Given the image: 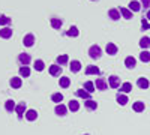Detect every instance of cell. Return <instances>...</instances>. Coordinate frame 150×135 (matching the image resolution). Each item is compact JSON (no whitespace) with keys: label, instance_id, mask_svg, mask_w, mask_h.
Segmentation results:
<instances>
[{"label":"cell","instance_id":"6da1fadb","mask_svg":"<svg viewBox=\"0 0 150 135\" xmlns=\"http://www.w3.org/2000/svg\"><path fill=\"white\" fill-rule=\"evenodd\" d=\"M89 56L92 57V59H99L102 56V50H101V47L99 45H92L90 48H89Z\"/></svg>","mask_w":150,"mask_h":135},{"label":"cell","instance_id":"7a4b0ae2","mask_svg":"<svg viewBox=\"0 0 150 135\" xmlns=\"http://www.w3.org/2000/svg\"><path fill=\"white\" fill-rule=\"evenodd\" d=\"M30 62H32L30 54H27V53H21V54H18V63H20L21 66H27Z\"/></svg>","mask_w":150,"mask_h":135},{"label":"cell","instance_id":"3957f363","mask_svg":"<svg viewBox=\"0 0 150 135\" xmlns=\"http://www.w3.org/2000/svg\"><path fill=\"white\" fill-rule=\"evenodd\" d=\"M108 84L111 89H119L120 87V78L117 75H110L108 77Z\"/></svg>","mask_w":150,"mask_h":135},{"label":"cell","instance_id":"277c9868","mask_svg":"<svg viewBox=\"0 0 150 135\" xmlns=\"http://www.w3.org/2000/svg\"><path fill=\"white\" fill-rule=\"evenodd\" d=\"M95 86H96V89H98V90H107L110 84H108V81H107L105 78H96Z\"/></svg>","mask_w":150,"mask_h":135},{"label":"cell","instance_id":"5b68a950","mask_svg":"<svg viewBox=\"0 0 150 135\" xmlns=\"http://www.w3.org/2000/svg\"><path fill=\"white\" fill-rule=\"evenodd\" d=\"M120 11L119 9H116V8H111L110 11H108V17L112 20V21H117V20H120Z\"/></svg>","mask_w":150,"mask_h":135},{"label":"cell","instance_id":"8992f818","mask_svg":"<svg viewBox=\"0 0 150 135\" xmlns=\"http://www.w3.org/2000/svg\"><path fill=\"white\" fill-rule=\"evenodd\" d=\"M99 74H101V71H99V68L95 66V65H90V66L86 68V75H99Z\"/></svg>","mask_w":150,"mask_h":135},{"label":"cell","instance_id":"52a82bcc","mask_svg":"<svg viewBox=\"0 0 150 135\" xmlns=\"http://www.w3.org/2000/svg\"><path fill=\"white\" fill-rule=\"evenodd\" d=\"M105 51H107V54H110V56L117 54V45L112 44V42H108L107 47H105Z\"/></svg>","mask_w":150,"mask_h":135},{"label":"cell","instance_id":"ba28073f","mask_svg":"<svg viewBox=\"0 0 150 135\" xmlns=\"http://www.w3.org/2000/svg\"><path fill=\"white\" fill-rule=\"evenodd\" d=\"M12 29H9V27H3L2 30H0V38L2 39H9V38H12Z\"/></svg>","mask_w":150,"mask_h":135},{"label":"cell","instance_id":"9c48e42d","mask_svg":"<svg viewBox=\"0 0 150 135\" xmlns=\"http://www.w3.org/2000/svg\"><path fill=\"white\" fill-rule=\"evenodd\" d=\"M54 111H56L57 116H66V113H68V107L62 105V104H57L56 108H54Z\"/></svg>","mask_w":150,"mask_h":135},{"label":"cell","instance_id":"30bf717a","mask_svg":"<svg viewBox=\"0 0 150 135\" xmlns=\"http://www.w3.org/2000/svg\"><path fill=\"white\" fill-rule=\"evenodd\" d=\"M23 44L26 45V47H33V44H35V36H33L32 33L26 35V36H24V39H23Z\"/></svg>","mask_w":150,"mask_h":135},{"label":"cell","instance_id":"8fae6325","mask_svg":"<svg viewBox=\"0 0 150 135\" xmlns=\"http://www.w3.org/2000/svg\"><path fill=\"white\" fill-rule=\"evenodd\" d=\"M50 74H51L53 77H59L62 74V66L60 65H51L50 66Z\"/></svg>","mask_w":150,"mask_h":135},{"label":"cell","instance_id":"7c38bea8","mask_svg":"<svg viewBox=\"0 0 150 135\" xmlns=\"http://www.w3.org/2000/svg\"><path fill=\"white\" fill-rule=\"evenodd\" d=\"M21 84H23V80L20 77H12L11 78V87L12 89H20Z\"/></svg>","mask_w":150,"mask_h":135},{"label":"cell","instance_id":"4fadbf2b","mask_svg":"<svg viewBox=\"0 0 150 135\" xmlns=\"http://www.w3.org/2000/svg\"><path fill=\"white\" fill-rule=\"evenodd\" d=\"M84 107L89 110V111H95V110L98 108V102L93 101V99H89V101H86V102H84Z\"/></svg>","mask_w":150,"mask_h":135},{"label":"cell","instance_id":"5bb4252c","mask_svg":"<svg viewBox=\"0 0 150 135\" xmlns=\"http://www.w3.org/2000/svg\"><path fill=\"white\" fill-rule=\"evenodd\" d=\"M50 23H51V27L56 29V30L62 29V26H63V21H62L60 18H51V20H50Z\"/></svg>","mask_w":150,"mask_h":135},{"label":"cell","instance_id":"9a60e30c","mask_svg":"<svg viewBox=\"0 0 150 135\" xmlns=\"http://www.w3.org/2000/svg\"><path fill=\"white\" fill-rule=\"evenodd\" d=\"M15 108H17V105H15V102L12 101V99H8L6 102H5V110L8 113H12V111H15Z\"/></svg>","mask_w":150,"mask_h":135},{"label":"cell","instance_id":"2e32d148","mask_svg":"<svg viewBox=\"0 0 150 135\" xmlns=\"http://www.w3.org/2000/svg\"><path fill=\"white\" fill-rule=\"evenodd\" d=\"M26 119L29 122H35L38 119V113H36V110H27L26 111Z\"/></svg>","mask_w":150,"mask_h":135},{"label":"cell","instance_id":"e0dca14e","mask_svg":"<svg viewBox=\"0 0 150 135\" xmlns=\"http://www.w3.org/2000/svg\"><path fill=\"white\" fill-rule=\"evenodd\" d=\"M15 111H17V114H18V119H21L23 114H24V111H26V102H20V104L17 105V108H15Z\"/></svg>","mask_w":150,"mask_h":135},{"label":"cell","instance_id":"ac0fdd59","mask_svg":"<svg viewBox=\"0 0 150 135\" xmlns=\"http://www.w3.org/2000/svg\"><path fill=\"white\" fill-rule=\"evenodd\" d=\"M125 65H126V68H129V69H134L135 65H137V60L132 56H129V57L125 59Z\"/></svg>","mask_w":150,"mask_h":135},{"label":"cell","instance_id":"d6986e66","mask_svg":"<svg viewBox=\"0 0 150 135\" xmlns=\"http://www.w3.org/2000/svg\"><path fill=\"white\" fill-rule=\"evenodd\" d=\"M75 93H77L78 98H83V99H86V101H89V99H90V93L87 92V90H84V89H78Z\"/></svg>","mask_w":150,"mask_h":135},{"label":"cell","instance_id":"ffe728a7","mask_svg":"<svg viewBox=\"0 0 150 135\" xmlns=\"http://www.w3.org/2000/svg\"><path fill=\"white\" fill-rule=\"evenodd\" d=\"M68 110H71V111H74V113L78 111V110H80V104L75 101V99H71L69 104H68Z\"/></svg>","mask_w":150,"mask_h":135},{"label":"cell","instance_id":"44dd1931","mask_svg":"<svg viewBox=\"0 0 150 135\" xmlns=\"http://www.w3.org/2000/svg\"><path fill=\"white\" fill-rule=\"evenodd\" d=\"M116 99H117L119 105H126V104H128V96L125 95V93H119V95L116 96Z\"/></svg>","mask_w":150,"mask_h":135},{"label":"cell","instance_id":"7402d4cb","mask_svg":"<svg viewBox=\"0 0 150 135\" xmlns=\"http://www.w3.org/2000/svg\"><path fill=\"white\" fill-rule=\"evenodd\" d=\"M132 110H134L135 113H141V111H144V102H141V101H138V102H134Z\"/></svg>","mask_w":150,"mask_h":135},{"label":"cell","instance_id":"603a6c76","mask_svg":"<svg viewBox=\"0 0 150 135\" xmlns=\"http://www.w3.org/2000/svg\"><path fill=\"white\" fill-rule=\"evenodd\" d=\"M66 35H68V36H71V38H77V36L80 35V30H78L77 27H75V26H71V27H69V30L66 32Z\"/></svg>","mask_w":150,"mask_h":135},{"label":"cell","instance_id":"cb8c5ba5","mask_svg":"<svg viewBox=\"0 0 150 135\" xmlns=\"http://www.w3.org/2000/svg\"><path fill=\"white\" fill-rule=\"evenodd\" d=\"M119 11H120V14H122V17H123V18H126V20H131V18H132V12H131V9L120 8Z\"/></svg>","mask_w":150,"mask_h":135},{"label":"cell","instance_id":"d4e9b609","mask_svg":"<svg viewBox=\"0 0 150 135\" xmlns=\"http://www.w3.org/2000/svg\"><path fill=\"white\" fill-rule=\"evenodd\" d=\"M129 9L134 11V12H138V11H141V3L137 2V0H132V2L129 3Z\"/></svg>","mask_w":150,"mask_h":135},{"label":"cell","instance_id":"484cf974","mask_svg":"<svg viewBox=\"0 0 150 135\" xmlns=\"http://www.w3.org/2000/svg\"><path fill=\"white\" fill-rule=\"evenodd\" d=\"M140 47L143 48V50H146V48H150V38H147V36H143V38L140 39Z\"/></svg>","mask_w":150,"mask_h":135},{"label":"cell","instance_id":"4316f807","mask_svg":"<svg viewBox=\"0 0 150 135\" xmlns=\"http://www.w3.org/2000/svg\"><path fill=\"white\" fill-rule=\"evenodd\" d=\"M59 84H60V87H63V89H68L69 86H71V80L68 77H62L59 80Z\"/></svg>","mask_w":150,"mask_h":135},{"label":"cell","instance_id":"83f0119b","mask_svg":"<svg viewBox=\"0 0 150 135\" xmlns=\"http://www.w3.org/2000/svg\"><path fill=\"white\" fill-rule=\"evenodd\" d=\"M71 71L72 72H80L81 71V63L78 62V60H72L71 62Z\"/></svg>","mask_w":150,"mask_h":135},{"label":"cell","instance_id":"f1b7e54d","mask_svg":"<svg viewBox=\"0 0 150 135\" xmlns=\"http://www.w3.org/2000/svg\"><path fill=\"white\" fill-rule=\"evenodd\" d=\"M137 84H138L140 89H149V86H150V83L147 81V78H138Z\"/></svg>","mask_w":150,"mask_h":135},{"label":"cell","instance_id":"f546056e","mask_svg":"<svg viewBox=\"0 0 150 135\" xmlns=\"http://www.w3.org/2000/svg\"><path fill=\"white\" fill-rule=\"evenodd\" d=\"M68 62H69V57H68L66 54H62V56H59V57H57V65H60V66L66 65Z\"/></svg>","mask_w":150,"mask_h":135},{"label":"cell","instance_id":"4dcf8cb0","mask_svg":"<svg viewBox=\"0 0 150 135\" xmlns=\"http://www.w3.org/2000/svg\"><path fill=\"white\" fill-rule=\"evenodd\" d=\"M140 60L141 62H144V63H147V62H150V53L149 51H141V54H140Z\"/></svg>","mask_w":150,"mask_h":135},{"label":"cell","instance_id":"1f68e13d","mask_svg":"<svg viewBox=\"0 0 150 135\" xmlns=\"http://www.w3.org/2000/svg\"><path fill=\"white\" fill-rule=\"evenodd\" d=\"M84 89L89 92V93H93V92H95V83H92V81H86V83H84Z\"/></svg>","mask_w":150,"mask_h":135},{"label":"cell","instance_id":"d6a6232c","mask_svg":"<svg viewBox=\"0 0 150 135\" xmlns=\"http://www.w3.org/2000/svg\"><path fill=\"white\" fill-rule=\"evenodd\" d=\"M20 75L24 77V78H27V77L30 75V69H29L27 66H21V68H20Z\"/></svg>","mask_w":150,"mask_h":135},{"label":"cell","instance_id":"836d02e7","mask_svg":"<svg viewBox=\"0 0 150 135\" xmlns=\"http://www.w3.org/2000/svg\"><path fill=\"white\" fill-rule=\"evenodd\" d=\"M120 90H122L123 93H129V92L132 90V84H131V83H123L122 87H120Z\"/></svg>","mask_w":150,"mask_h":135},{"label":"cell","instance_id":"e575fe53","mask_svg":"<svg viewBox=\"0 0 150 135\" xmlns=\"http://www.w3.org/2000/svg\"><path fill=\"white\" fill-rule=\"evenodd\" d=\"M51 99H53V102L60 104L62 101H63V95H62V93H53L51 95Z\"/></svg>","mask_w":150,"mask_h":135},{"label":"cell","instance_id":"d590c367","mask_svg":"<svg viewBox=\"0 0 150 135\" xmlns=\"http://www.w3.org/2000/svg\"><path fill=\"white\" fill-rule=\"evenodd\" d=\"M44 68H45V65H44V62L42 60H35V69L36 71H44Z\"/></svg>","mask_w":150,"mask_h":135},{"label":"cell","instance_id":"8d00e7d4","mask_svg":"<svg viewBox=\"0 0 150 135\" xmlns=\"http://www.w3.org/2000/svg\"><path fill=\"white\" fill-rule=\"evenodd\" d=\"M8 24H11V18L9 17H6V15L0 17V26H8Z\"/></svg>","mask_w":150,"mask_h":135},{"label":"cell","instance_id":"74e56055","mask_svg":"<svg viewBox=\"0 0 150 135\" xmlns=\"http://www.w3.org/2000/svg\"><path fill=\"white\" fill-rule=\"evenodd\" d=\"M141 26H143V29H150V23L147 21V18L141 20Z\"/></svg>","mask_w":150,"mask_h":135},{"label":"cell","instance_id":"f35d334b","mask_svg":"<svg viewBox=\"0 0 150 135\" xmlns=\"http://www.w3.org/2000/svg\"><path fill=\"white\" fill-rule=\"evenodd\" d=\"M149 6H150V0H141V8L147 9Z\"/></svg>","mask_w":150,"mask_h":135},{"label":"cell","instance_id":"ab89813d","mask_svg":"<svg viewBox=\"0 0 150 135\" xmlns=\"http://www.w3.org/2000/svg\"><path fill=\"white\" fill-rule=\"evenodd\" d=\"M146 18H147V20H149V21H150V9H149V11H147V15H146Z\"/></svg>","mask_w":150,"mask_h":135},{"label":"cell","instance_id":"60d3db41","mask_svg":"<svg viewBox=\"0 0 150 135\" xmlns=\"http://www.w3.org/2000/svg\"><path fill=\"white\" fill-rule=\"evenodd\" d=\"M92 2H98V0H92Z\"/></svg>","mask_w":150,"mask_h":135},{"label":"cell","instance_id":"b9f144b4","mask_svg":"<svg viewBox=\"0 0 150 135\" xmlns=\"http://www.w3.org/2000/svg\"><path fill=\"white\" fill-rule=\"evenodd\" d=\"M84 135H89V134H84Z\"/></svg>","mask_w":150,"mask_h":135}]
</instances>
